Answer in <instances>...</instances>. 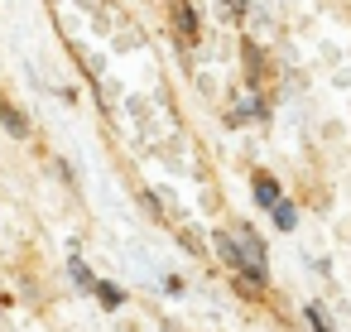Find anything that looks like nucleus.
<instances>
[{
    "label": "nucleus",
    "mask_w": 351,
    "mask_h": 332,
    "mask_svg": "<svg viewBox=\"0 0 351 332\" xmlns=\"http://www.w3.org/2000/svg\"><path fill=\"white\" fill-rule=\"evenodd\" d=\"M68 274L77 279V289H82V294H92V289H97V274H92V270L82 265V255H77V250L68 255Z\"/></svg>",
    "instance_id": "nucleus-6"
},
{
    "label": "nucleus",
    "mask_w": 351,
    "mask_h": 332,
    "mask_svg": "<svg viewBox=\"0 0 351 332\" xmlns=\"http://www.w3.org/2000/svg\"><path fill=\"white\" fill-rule=\"evenodd\" d=\"M212 246H217V260L231 270V284H236L241 298H265L269 294V250H265L255 226H245V222L217 226Z\"/></svg>",
    "instance_id": "nucleus-1"
},
{
    "label": "nucleus",
    "mask_w": 351,
    "mask_h": 332,
    "mask_svg": "<svg viewBox=\"0 0 351 332\" xmlns=\"http://www.w3.org/2000/svg\"><path fill=\"white\" fill-rule=\"evenodd\" d=\"M269 222H274L279 231H293V226H298V207H293V202L284 198V202H279V207L269 212Z\"/></svg>",
    "instance_id": "nucleus-8"
},
{
    "label": "nucleus",
    "mask_w": 351,
    "mask_h": 332,
    "mask_svg": "<svg viewBox=\"0 0 351 332\" xmlns=\"http://www.w3.org/2000/svg\"><path fill=\"white\" fill-rule=\"evenodd\" d=\"M0 126H5V135H10V140H29V116H25L5 92H0Z\"/></svg>",
    "instance_id": "nucleus-3"
},
{
    "label": "nucleus",
    "mask_w": 351,
    "mask_h": 332,
    "mask_svg": "<svg viewBox=\"0 0 351 332\" xmlns=\"http://www.w3.org/2000/svg\"><path fill=\"white\" fill-rule=\"evenodd\" d=\"M164 332H178V327H173V322H164Z\"/></svg>",
    "instance_id": "nucleus-10"
},
{
    "label": "nucleus",
    "mask_w": 351,
    "mask_h": 332,
    "mask_svg": "<svg viewBox=\"0 0 351 332\" xmlns=\"http://www.w3.org/2000/svg\"><path fill=\"white\" fill-rule=\"evenodd\" d=\"M303 318H308V327H313V332H332V318H327V308H322V303H308V308H303Z\"/></svg>",
    "instance_id": "nucleus-9"
},
{
    "label": "nucleus",
    "mask_w": 351,
    "mask_h": 332,
    "mask_svg": "<svg viewBox=\"0 0 351 332\" xmlns=\"http://www.w3.org/2000/svg\"><path fill=\"white\" fill-rule=\"evenodd\" d=\"M173 20H178V34H183V39H197V10L188 5V0H178V5H173Z\"/></svg>",
    "instance_id": "nucleus-5"
},
{
    "label": "nucleus",
    "mask_w": 351,
    "mask_h": 332,
    "mask_svg": "<svg viewBox=\"0 0 351 332\" xmlns=\"http://www.w3.org/2000/svg\"><path fill=\"white\" fill-rule=\"evenodd\" d=\"M92 294H97V303H101L106 313H116V308L125 303V289H121V284H111V279H97V289H92Z\"/></svg>",
    "instance_id": "nucleus-4"
},
{
    "label": "nucleus",
    "mask_w": 351,
    "mask_h": 332,
    "mask_svg": "<svg viewBox=\"0 0 351 332\" xmlns=\"http://www.w3.org/2000/svg\"><path fill=\"white\" fill-rule=\"evenodd\" d=\"M250 198H255V207H265V212H274V207L284 202V188H279V178H274V174H265V169H255V174H250Z\"/></svg>",
    "instance_id": "nucleus-2"
},
{
    "label": "nucleus",
    "mask_w": 351,
    "mask_h": 332,
    "mask_svg": "<svg viewBox=\"0 0 351 332\" xmlns=\"http://www.w3.org/2000/svg\"><path fill=\"white\" fill-rule=\"evenodd\" d=\"M241 54H245V78H250V92H255V87H260V78H265V58H260V49H255V44H245Z\"/></svg>",
    "instance_id": "nucleus-7"
}]
</instances>
